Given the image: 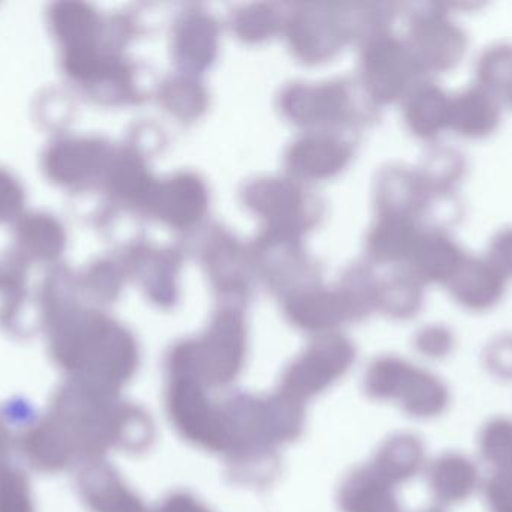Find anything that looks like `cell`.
<instances>
[{
    "mask_svg": "<svg viewBox=\"0 0 512 512\" xmlns=\"http://www.w3.org/2000/svg\"><path fill=\"white\" fill-rule=\"evenodd\" d=\"M170 410L185 436L211 448H223L227 442L226 424L203 395L202 389L190 379L178 382L172 389Z\"/></svg>",
    "mask_w": 512,
    "mask_h": 512,
    "instance_id": "cell-1",
    "label": "cell"
}]
</instances>
